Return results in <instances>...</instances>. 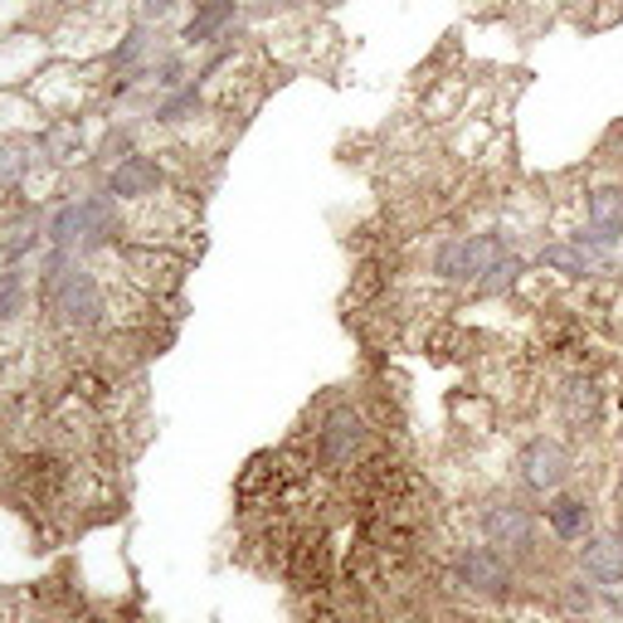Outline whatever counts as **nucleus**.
<instances>
[{"mask_svg":"<svg viewBox=\"0 0 623 623\" xmlns=\"http://www.w3.org/2000/svg\"><path fill=\"white\" fill-rule=\"evenodd\" d=\"M473 532L477 541L497 546L502 555H512L522 565L526 585L546 570V526H541V506L522 492H487L473 506Z\"/></svg>","mask_w":623,"mask_h":623,"instance_id":"nucleus-1","label":"nucleus"},{"mask_svg":"<svg viewBox=\"0 0 623 623\" xmlns=\"http://www.w3.org/2000/svg\"><path fill=\"white\" fill-rule=\"evenodd\" d=\"M307 433H312V463H317L321 482H341L380 439L370 414H366V404H356V400L327 404Z\"/></svg>","mask_w":623,"mask_h":623,"instance_id":"nucleus-2","label":"nucleus"},{"mask_svg":"<svg viewBox=\"0 0 623 623\" xmlns=\"http://www.w3.org/2000/svg\"><path fill=\"white\" fill-rule=\"evenodd\" d=\"M506 234L497 224L487 230H453L439 234L429 248V283L443 288V293H473L477 283L487 278V268L506 254Z\"/></svg>","mask_w":623,"mask_h":623,"instance_id":"nucleus-3","label":"nucleus"},{"mask_svg":"<svg viewBox=\"0 0 623 623\" xmlns=\"http://www.w3.org/2000/svg\"><path fill=\"white\" fill-rule=\"evenodd\" d=\"M443 579H449L459 595L482 599V604H512L526 589V575L512 555H502L487 541H459L443 560Z\"/></svg>","mask_w":623,"mask_h":623,"instance_id":"nucleus-4","label":"nucleus"},{"mask_svg":"<svg viewBox=\"0 0 623 623\" xmlns=\"http://www.w3.org/2000/svg\"><path fill=\"white\" fill-rule=\"evenodd\" d=\"M98 258H108L122 283H127L132 293L151 297V303H171L185 288V273H191V254L166 248V244H137V239H122L118 248H108V254H98Z\"/></svg>","mask_w":623,"mask_h":623,"instance_id":"nucleus-5","label":"nucleus"},{"mask_svg":"<svg viewBox=\"0 0 623 623\" xmlns=\"http://www.w3.org/2000/svg\"><path fill=\"white\" fill-rule=\"evenodd\" d=\"M512 473H516L522 497L546 502V497L560 492V487H575L579 453H575V443H570L565 433H550V429L526 433L522 449H516V459H512Z\"/></svg>","mask_w":623,"mask_h":623,"instance_id":"nucleus-6","label":"nucleus"},{"mask_svg":"<svg viewBox=\"0 0 623 623\" xmlns=\"http://www.w3.org/2000/svg\"><path fill=\"white\" fill-rule=\"evenodd\" d=\"M550 410L565 439H599L609 429V380L604 370H560Z\"/></svg>","mask_w":623,"mask_h":623,"instance_id":"nucleus-7","label":"nucleus"},{"mask_svg":"<svg viewBox=\"0 0 623 623\" xmlns=\"http://www.w3.org/2000/svg\"><path fill=\"white\" fill-rule=\"evenodd\" d=\"M98 185L122 205V210H132V205L161 200V195L171 191V166H166V156H156V151H127L122 161L102 166Z\"/></svg>","mask_w":623,"mask_h":623,"instance_id":"nucleus-8","label":"nucleus"},{"mask_svg":"<svg viewBox=\"0 0 623 623\" xmlns=\"http://www.w3.org/2000/svg\"><path fill=\"white\" fill-rule=\"evenodd\" d=\"M29 98L39 102L45 118H83L93 98L102 93L98 78H88V64H74V59H54L35 83H29Z\"/></svg>","mask_w":623,"mask_h":623,"instance_id":"nucleus-9","label":"nucleus"},{"mask_svg":"<svg viewBox=\"0 0 623 623\" xmlns=\"http://www.w3.org/2000/svg\"><path fill=\"white\" fill-rule=\"evenodd\" d=\"M541 526L560 550H575L599 526V502L589 487H560L541 502Z\"/></svg>","mask_w":623,"mask_h":623,"instance_id":"nucleus-10","label":"nucleus"},{"mask_svg":"<svg viewBox=\"0 0 623 623\" xmlns=\"http://www.w3.org/2000/svg\"><path fill=\"white\" fill-rule=\"evenodd\" d=\"M570 565L589 579V585L609 589V585H623V532L614 522L609 526H595L575 550H570Z\"/></svg>","mask_w":623,"mask_h":623,"instance_id":"nucleus-11","label":"nucleus"},{"mask_svg":"<svg viewBox=\"0 0 623 623\" xmlns=\"http://www.w3.org/2000/svg\"><path fill=\"white\" fill-rule=\"evenodd\" d=\"M49 64L54 59H49L45 35H5L0 39V93H25Z\"/></svg>","mask_w":623,"mask_h":623,"instance_id":"nucleus-12","label":"nucleus"},{"mask_svg":"<svg viewBox=\"0 0 623 623\" xmlns=\"http://www.w3.org/2000/svg\"><path fill=\"white\" fill-rule=\"evenodd\" d=\"M35 151H39V161L45 166H54V171L69 175L98 147H93V137L83 132V118H49L45 127H39V137H35Z\"/></svg>","mask_w":623,"mask_h":623,"instance_id":"nucleus-13","label":"nucleus"},{"mask_svg":"<svg viewBox=\"0 0 623 623\" xmlns=\"http://www.w3.org/2000/svg\"><path fill=\"white\" fill-rule=\"evenodd\" d=\"M532 264L541 268L546 278H555L560 288H585L589 278L599 273V258H595V254H585V248H579L575 239H560V234L541 239V248H536Z\"/></svg>","mask_w":623,"mask_h":623,"instance_id":"nucleus-14","label":"nucleus"},{"mask_svg":"<svg viewBox=\"0 0 623 623\" xmlns=\"http://www.w3.org/2000/svg\"><path fill=\"white\" fill-rule=\"evenodd\" d=\"M239 20V0H195V15L181 25V49L224 45Z\"/></svg>","mask_w":623,"mask_h":623,"instance_id":"nucleus-15","label":"nucleus"},{"mask_svg":"<svg viewBox=\"0 0 623 623\" xmlns=\"http://www.w3.org/2000/svg\"><path fill=\"white\" fill-rule=\"evenodd\" d=\"M35 307H39L35 273L25 264H0V337L15 331Z\"/></svg>","mask_w":623,"mask_h":623,"instance_id":"nucleus-16","label":"nucleus"},{"mask_svg":"<svg viewBox=\"0 0 623 623\" xmlns=\"http://www.w3.org/2000/svg\"><path fill=\"white\" fill-rule=\"evenodd\" d=\"M585 224L623 239V175H609V181H585Z\"/></svg>","mask_w":623,"mask_h":623,"instance_id":"nucleus-17","label":"nucleus"},{"mask_svg":"<svg viewBox=\"0 0 623 623\" xmlns=\"http://www.w3.org/2000/svg\"><path fill=\"white\" fill-rule=\"evenodd\" d=\"M526 273H532V258L522 254V248H506L502 258H497L492 268H487V278L473 288V297H482V303H506V297L522 293Z\"/></svg>","mask_w":623,"mask_h":623,"instance_id":"nucleus-18","label":"nucleus"},{"mask_svg":"<svg viewBox=\"0 0 623 623\" xmlns=\"http://www.w3.org/2000/svg\"><path fill=\"white\" fill-rule=\"evenodd\" d=\"M463 102H467L463 78L439 83V88H429V98H424V122H459V118H467Z\"/></svg>","mask_w":623,"mask_h":623,"instance_id":"nucleus-19","label":"nucleus"},{"mask_svg":"<svg viewBox=\"0 0 623 623\" xmlns=\"http://www.w3.org/2000/svg\"><path fill=\"white\" fill-rule=\"evenodd\" d=\"M181 10V0H137V25H161Z\"/></svg>","mask_w":623,"mask_h":623,"instance_id":"nucleus-20","label":"nucleus"},{"mask_svg":"<svg viewBox=\"0 0 623 623\" xmlns=\"http://www.w3.org/2000/svg\"><path fill=\"white\" fill-rule=\"evenodd\" d=\"M614 526H619V532H623V516H614Z\"/></svg>","mask_w":623,"mask_h":623,"instance_id":"nucleus-21","label":"nucleus"},{"mask_svg":"<svg viewBox=\"0 0 623 623\" xmlns=\"http://www.w3.org/2000/svg\"><path fill=\"white\" fill-rule=\"evenodd\" d=\"M619 258H623V244H619Z\"/></svg>","mask_w":623,"mask_h":623,"instance_id":"nucleus-22","label":"nucleus"}]
</instances>
